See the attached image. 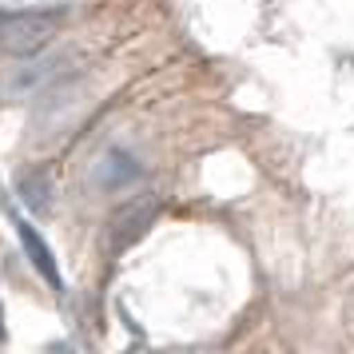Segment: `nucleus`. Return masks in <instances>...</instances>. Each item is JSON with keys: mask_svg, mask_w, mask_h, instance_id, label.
<instances>
[{"mask_svg": "<svg viewBox=\"0 0 354 354\" xmlns=\"http://www.w3.org/2000/svg\"><path fill=\"white\" fill-rule=\"evenodd\" d=\"M20 199H24L32 211H44V203H48V179L44 176L20 179Z\"/></svg>", "mask_w": 354, "mask_h": 354, "instance_id": "39448f33", "label": "nucleus"}, {"mask_svg": "<svg viewBox=\"0 0 354 354\" xmlns=\"http://www.w3.org/2000/svg\"><path fill=\"white\" fill-rule=\"evenodd\" d=\"M20 243H24V251L32 255V267H36V271H40V274L52 283V287L60 290V271H56V263H52V251L44 247V239H40V235H36L28 223L20 227Z\"/></svg>", "mask_w": 354, "mask_h": 354, "instance_id": "20e7f679", "label": "nucleus"}, {"mask_svg": "<svg viewBox=\"0 0 354 354\" xmlns=\"http://www.w3.org/2000/svg\"><path fill=\"white\" fill-rule=\"evenodd\" d=\"M144 176V163L136 160L131 151L124 147H112V151H104V160L96 163V187L100 192H128L136 179Z\"/></svg>", "mask_w": 354, "mask_h": 354, "instance_id": "7ed1b4c3", "label": "nucleus"}, {"mask_svg": "<svg viewBox=\"0 0 354 354\" xmlns=\"http://www.w3.org/2000/svg\"><path fill=\"white\" fill-rule=\"evenodd\" d=\"M160 219V195H131L124 207L112 215V223H108V235H112V247L115 251H124L131 243H140L147 235V227Z\"/></svg>", "mask_w": 354, "mask_h": 354, "instance_id": "f03ea898", "label": "nucleus"}, {"mask_svg": "<svg viewBox=\"0 0 354 354\" xmlns=\"http://www.w3.org/2000/svg\"><path fill=\"white\" fill-rule=\"evenodd\" d=\"M60 32V12H12L0 17V48L8 56H36Z\"/></svg>", "mask_w": 354, "mask_h": 354, "instance_id": "f257e3e1", "label": "nucleus"}]
</instances>
